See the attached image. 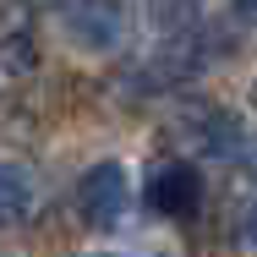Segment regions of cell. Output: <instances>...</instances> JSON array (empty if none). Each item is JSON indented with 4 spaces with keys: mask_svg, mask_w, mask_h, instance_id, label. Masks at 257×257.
I'll list each match as a JSON object with an SVG mask.
<instances>
[{
    "mask_svg": "<svg viewBox=\"0 0 257 257\" xmlns=\"http://www.w3.org/2000/svg\"><path fill=\"white\" fill-rule=\"evenodd\" d=\"M55 11H60V28L71 33V44H82L93 55L115 50L126 39V6L120 0H60Z\"/></svg>",
    "mask_w": 257,
    "mask_h": 257,
    "instance_id": "cell-1",
    "label": "cell"
},
{
    "mask_svg": "<svg viewBox=\"0 0 257 257\" xmlns=\"http://www.w3.org/2000/svg\"><path fill=\"white\" fill-rule=\"evenodd\" d=\"M77 208H82V219H88L93 230H109V224L120 219V208H126V170H120L115 159L93 164V170L82 175V186H77Z\"/></svg>",
    "mask_w": 257,
    "mask_h": 257,
    "instance_id": "cell-2",
    "label": "cell"
},
{
    "mask_svg": "<svg viewBox=\"0 0 257 257\" xmlns=\"http://www.w3.org/2000/svg\"><path fill=\"white\" fill-rule=\"evenodd\" d=\"M148 208L164 213V219H192L203 208V175H197V164H164L148 181Z\"/></svg>",
    "mask_w": 257,
    "mask_h": 257,
    "instance_id": "cell-3",
    "label": "cell"
},
{
    "mask_svg": "<svg viewBox=\"0 0 257 257\" xmlns=\"http://www.w3.org/2000/svg\"><path fill=\"white\" fill-rule=\"evenodd\" d=\"M28 208H33V181H28V170L11 164V159H0V230L22 224Z\"/></svg>",
    "mask_w": 257,
    "mask_h": 257,
    "instance_id": "cell-4",
    "label": "cell"
},
{
    "mask_svg": "<svg viewBox=\"0 0 257 257\" xmlns=\"http://www.w3.org/2000/svg\"><path fill=\"white\" fill-rule=\"evenodd\" d=\"M93 257H104V252H93Z\"/></svg>",
    "mask_w": 257,
    "mask_h": 257,
    "instance_id": "cell-5",
    "label": "cell"
}]
</instances>
